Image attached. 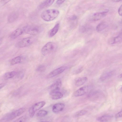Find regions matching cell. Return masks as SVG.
<instances>
[{
  "instance_id": "obj_1",
  "label": "cell",
  "mask_w": 122,
  "mask_h": 122,
  "mask_svg": "<svg viewBox=\"0 0 122 122\" xmlns=\"http://www.w3.org/2000/svg\"><path fill=\"white\" fill-rule=\"evenodd\" d=\"M59 14V11L57 9H48L43 11L41 16V18L44 20L48 22L55 19L58 16Z\"/></svg>"
},
{
  "instance_id": "obj_2",
  "label": "cell",
  "mask_w": 122,
  "mask_h": 122,
  "mask_svg": "<svg viewBox=\"0 0 122 122\" xmlns=\"http://www.w3.org/2000/svg\"><path fill=\"white\" fill-rule=\"evenodd\" d=\"M25 110V107H22L10 112L2 118L0 122H7L21 115Z\"/></svg>"
},
{
  "instance_id": "obj_3",
  "label": "cell",
  "mask_w": 122,
  "mask_h": 122,
  "mask_svg": "<svg viewBox=\"0 0 122 122\" xmlns=\"http://www.w3.org/2000/svg\"><path fill=\"white\" fill-rule=\"evenodd\" d=\"M23 30L26 33L32 35H36L40 33L42 28L39 26L33 25H27L24 27Z\"/></svg>"
},
{
  "instance_id": "obj_4",
  "label": "cell",
  "mask_w": 122,
  "mask_h": 122,
  "mask_svg": "<svg viewBox=\"0 0 122 122\" xmlns=\"http://www.w3.org/2000/svg\"><path fill=\"white\" fill-rule=\"evenodd\" d=\"M56 48V43L52 42H49L42 47L41 52L43 55L45 56L54 51Z\"/></svg>"
},
{
  "instance_id": "obj_5",
  "label": "cell",
  "mask_w": 122,
  "mask_h": 122,
  "mask_svg": "<svg viewBox=\"0 0 122 122\" xmlns=\"http://www.w3.org/2000/svg\"><path fill=\"white\" fill-rule=\"evenodd\" d=\"M34 41V39L32 37L25 38L18 41L16 44V46L18 48L26 47L31 45Z\"/></svg>"
},
{
  "instance_id": "obj_6",
  "label": "cell",
  "mask_w": 122,
  "mask_h": 122,
  "mask_svg": "<svg viewBox=\"0 0 122 122\" xmlns=\"http://www.w3.org/2000/svg\"><path fill=\"white\" fill-rule=\"evenodd\" d=\"M46 102L44 101L39 102L34 104L29 110V113L30 117H33L35 112L43 107L45 104Z\"/></svg>"
},
{
  "instance_id": "obj_7",
  "label": "cell",
  "mask_w": 122,
  "mask_h": 122,
  "mask_svg": "<svg viewBox=\"0 0 122 122\" xmlns=\"http://www.w3.org/2000/svg\"><path fill=\"white\" fill-rule=\"evenodd\" d=\"M65 66H62L56 68L51 71L46 76L48 79L54 77L62 73L66 69Z\"/></svg>"
},
{
  "instance_id": "obj_8",
  "label": "cell",
  "mask_w": 122,
  "mask_h": 122,
  "mask_svg": "<svg viewBox=\"0 0 122 122\" xmlns=\"http://www.w3.org/2000/svg\"><path fill=\"white\" fill-rule=\"evenodd\" d=\"M108 11L107 10L101 12L95 13L93 14L91 17V19L93 21L99 20L105 17Z\"/></svg>"
},
{
  "instance_id": "obj_9",
  "label": "cell",
  "mask_w": 122,
  "mask_h": 122,
  "mask_svg": "<svg viewBox=\"0 0 122 122\" xmlns=\"http://www.w3.org/2000/svg\"><path fill=\"white\" fill-rule=\"evenodd\" d=\"M61 84V80L57 79L50 86L49 88V92L59 91Z\"/></svg>"
},
{
  "instance_id": "obj_10",
  "label": "cell",
  "mask_w": 122,
  "mask_h": 122,
  "mask_svg": "<svg viewBox=\"0 0 122 122\" xmlns=\"http://www.w3.org/2000/svg\"><path fill=\"white\" fill-rule=\"evenodd\" d=\"M90 89V87L89 86H86L82 87L75 92L74 94V96L76 97L83 96L87 93Z\"/></svg>"
},
{
  "instance_id": "obj_11",
  "label": "cell",
  "mask_w": 122,
  "mask_h": 122,
  "mask_svg": "<svg viewBox=\"0 0 122 122\" xmlns=\"http://www.w3.org/2000/svg\"><path fill=\"white\" fill-rule=\"evenodd\" d=\"M24 31L21 29L17 28L14 30L10 34V37L11 39H15L21 35Z\"/></svg>"
},
{
  "instance_id": "obj_12",
  "label": "cell",
  "mask_w": 122,
  "mask_h": 122,
  "mask_svg": "<svg viewBox=\"0 0 122 122\" xmlns=\"http://www.w3.org/2000/svg\"><path fill=\"white\" fill-rule=\"evenodd\" d=\"M65 105L63 103H58L55 104L53 106L52 111L53 112L56 113L62 111L64 109Z\"/></svg>"
},
{
  "instance_id": "obj_13",
  "label": "cell",
  "mask_w": 122,
  "mask_h": 122,
  "mask_svg": "<svg viewBox=\"0 0 122 122\" xmlns=\"http://www.w3.org/2000/svg\"><path fill=\"white\" fill-rule=\"evenodd\" d=\"M49 94L51 98L53 100L60 99L63 96L62 93L60 91L49 92Z\"/></svg>"
},
{
  "instance_id": "obj_14",
  "label": "cell",
  "mask_w": 122,
  "mask_h": 122,
  "mask_svg": "<svg viewBox=\"0 0 122 122\" xmlns=\"http://www.w3.org/2000/svg\"><path fill=\"white\" fill-rule=\"evenodd\" d=\"M54 1V0H44L39 5L38 8L42 9L49 7L53 4Z\"/></svg>"
},
{
  "instance_id": "obj_15",
  "label": "cell",
  "mask_w": 122,
  "mask_h": 122,
  "mask_svg": "<svg viewBox=\"0 0 122 122\" xmlns=\"http://www.w3.org/2000/svg\"><path fill=\"white\" fill-rule=\"evenodd\" d=\"M60 27V24L57 23L55 26L49 31L48 35L49 37L54 36L58 32Z\"/></svg>"
},
{
  "instance_id": "obj_16",
  "label": "cell",
  "mask_w": 122,
  "mask_h": 122,
  "mask_svg": "<svg viewBox=\"0 0 122 122\" xmlns=\"http://www.w3.org/2000/svg\"><path fill=\"white\" fill-rule=\"evenodd\" d=\"M122 41V33L119 35L111 38L109 42L111 44H113Z\"/></svg>"
},
{
  "instance_id": "obj_17",
  "label": "cell",
  "mask_w": 122,
  "mask_h": 122,
  "mask_svg": "<svg viewBox=\"0 0 122 122\" xmlns=\"http://www.w3.org/2000/svg\"><path fill=\"white\" fill-rule=\"evenodd\" d=\"M17 74V72L15 71L8 72L4 74L3 78L5 80H8L13 78Z\"/></svg>"
},
{
  "instance_id": "obj_18",
  "label": "cell",
  "mask_w": 122,
  "mask_h": 122,
  "mask_svg": "<svg viewBox=\"0 0 122 122\" xmlns=\"http://www.w3.org/2000/svg\"><path fill=\"white\" fill-rule=\"evenodd\" d=\"M114 74L113 71H109L103 73L101 76L100 79L101 81H103L111 77Z\"/></svg>"
},
{
  "instance_id": "obj_19",
  "label": "cell",
  "mask_w": 122,
  "mask_h": 122,
  "mask_svg": "<svg viewBox=\"0 0 122 122\" xmlns=\"http://www.w3.org/2000/svg\"><path fill=\"white\" fill-rule=\"evenodd\" d=\"M19 14L17 12H14L12 13L8 17V21L10 23L13 22L17 18Z\"/></svg>"
},
{
  "instance_id": "obj_20",
  "label": "cell",
  "mask_w": 122,
  "mask_h": 122,
  "mask_svg": "<svg viewBox=\"0 0 122 122\" xmlns=\"http://www.w3.org/2000/svg\"><path fill=\"white\" fill-rule=\"evenodd\" d=\"M87 80V77H86L80 78L76 81L75 85L77 86H80L85 83Z\"/></svg>"
},
{
  "instance_id": "obj_21",
  "label": "cell",
  "mask_w": 122,
  "mask_h": 122,
  "mask_svg": "<svg viewBox=\"0 0 122 122\" xmlns=\"http://www.w3.org/2000/svg\"><path fill=\"white\" fill-rule=\"evenodd\" d=\"M112 116L110 115H105L97 118V120L100 122H106L110 120Z\"/></svg>"
},
{
  "instance_id": "obj_22",
  "label": "cell",
  "mask_w": 122,
  "mask_h": 122,
  "mask_svg": "<svg viewBox=\"0 0 122 122\" xmlns=\"http://www.w3.org/2000/svg\"><path fill=\"white\" fill-rule=\"evenodd\" d=\"M107 26V25L106 22L102 21L100 23L97 25L96 27V30L97 31H100L105 29Z\"/></svg>"
},
{
  "instance_id": "obj_23",
  "label": "cell",
  "mask_w": 122,
  "mask_h": 122,
  "mask_svg": "<svg viewBox=\"0 0 122 122\" xmlns=\"http://www.w3.org/2000/svg\"><path fill=\"white\" fill-rule=\"evenodd\" d=\"M22 57L20 56L15 57L12 59L10 61V64L12 65H14L20 63L22 60Z\"/></svg>"
},
{
  "instance_id": "obj_24",
  "label": "cell",
  "mask_w": 122,
  "mask_h": 122,
  "mask_svg": "<svg viewBox=\"0 0 122 122\" xmlns=\"http://www.w3.org/2000/svg\"><path fill=\"white\" fill-rule=\"evenodd\" d=\"M48 112L46 110H41L39 111L37 114V116L38 117H42L46 116L48 114Z\"/></svg>"
},
{
  "instance_id": "obj_25",
  "label": "cell",
  "mask_w": 122,
  "mask_h": 122,
  "mask_svg": "<svg viewBox=\"0 0 122 122\" xmlns=\"http://www.w3.org/2000/svg\"><path fill=\"white\" fill-rule=\"evenodd\" d=\"M87 112V111L85 110H80L76 112L74 114V116L76 117L83 116L86 114Z\"/></svg>"
},
{
  "instance_id": "obj_26",
  "label": "cell",
  "mask_w": 122,
  "mask_h": 122,
  "mask_svg": "<svg viewBox=\"0 0 122 122\" xmlns=\"http://www.w3.org/2000/svg\"><path fill=\"white\" fill-rule=\"evenodd\" d=\"M26 119L25 116H22L17 119L14 122H25Z\"/></svg>"
},
{
  "instance_id": "obj_27",
  "label": "cell",
  "mask_w": 122,
  "mask_h": 122,
  "mask_svg": "<svg viewBox=\"0 0 122 122\" xmlns=\"http://www.w3.org/2000/svg\"><path fill=\"white\" fill-rule=\"evenodd\" d=\"M45 69V66L43 65H40L37 68L36 70L37 71H44Z\"/></svg>"
},
{
  "instance_id": "obj_28",
  "label": "cell",
  "mask_w": 122,
  "mask_h": 122,
  "mask_svg": "<svg viewBox=\"0 0 122 122\" xmlns=\"http://www.w3.org/2000/svg\"><path fill=\"white\" fill-rule=\"evenodd\" d=\"M83 69V68L82 67H80L76 70L75 71V73L76 74H79L82 71Z\"/></svg>"
},
{
  "instance_id": "obj_29",
  "label": "cell",
  "mask_w": 122,
  "mask_h": 122,
  "mask_svg": "<svg viewBox=\"0 0 122 122\" xmlns=\"http://www.w3.org/2000/svg\"><path fill=\"white\" fill-rule=\"evenodd\" d=\"M122 117V110L117 113L115 117L116 118Z\"/></svg>"
},
{
  "instance_id": "obj_30",
  "label": "cell",
  "mask_w": 122,
  "mask_h": 122,
  "mask_svg": "<svg viewBox=\"0 0 122 122\" xmlns=\"http://www.w3.org/2000/svg\"><path fill=\"white\" fill-rule=\"evenodd\" d=\"M77 19V17L75 15H73L71 16L69 18V19L71 21H74Z\"/></svg>"
},
{
  "instance_id": "obj_31",
  "label": "cell",
  "mask_w": 122,
  "mask_h": 122,
  "mask_svg": "<svg viewBox=\"0 0 122 122\" xmlns=\"http://www.w3.org/2000/svg\"><path fill=\"white\" fill-rule=\"evenodd\" d=\"M118 11L119 15L122 16V4L119 7L118 9Z\"/></svg>"
},
{
  "instance_id": "obj_32",
  "label": "cell",
  "mask_w": 122,
  "mask_h": 122,
  "mask_svg": "<svg viewBox=\"0 0 122 122\" xmlns=\"http://www.w3.org/2000/svg\"><path fill=\"white\" fill-rule=\"evenodd\" d=\"M65 1L64 0H58L56 1V3L57 5H60L62 4Z\"/></svg>"
},
{
  "instance_id": "obj_33",
  "label": "cell",
  "mask_w": 122,
  "mask_h": 122,
  "mask_svg": "<svg viewBox=\"0 0 122 122\" xmlns=\"http://www.w3.org/2000/svg\"><path fill=\"white\" fill-rule=\"evenodd\" d=\"M10 0H3L1 1V4H2V5H3L4 4H5L6 3H8L9 1H10Z\"/></svg>"
},
{
  "instance_id": "obj_34",
  "label": "cell",
  "mask_w": 122,
  "mask_h": 122,
  "mask_svg": "<svg viewBox=\"0 0 122 122\" xmlns=\"http://www.w3.org/2000/svg\"><path fill=\"white\" fill-rule=\"evenodd\" d=\"M5 83H1L0 84V89H1L5 86Z\"/></svg>"
},
{
  "instance_id": "obj_35",
  "label": "cell",
  "mask_w": 122,
  "mask_h": 122,
  "mask_svg": "<svg viewBox=\"0 0 122 122\" xmlns=\"http://www.w3.org/2000/svg\"><path fill=\"white\" fill-rule=\"evenodd\" d=\"M118 79L120 81H122V74L119 76L118 77Z\"/></svg>"
},
{
  "instance_id": "obj_36",
  "label": "cell",
  "mask_w": 122,
  "mask_h": 122,
  "mask_svg": "<svg viewBox=\"0 0 122 122\" xmlns=\"http://www.w3.org/2000/svg\"><path fill=\"white\" fill-rule=\"evenodd\" d=\"M113 1H114V2H119L120 1V0H113Z\"/></svg>"
},
{
  "instance_id": "obj_37",
  "label": "cell",
  "mask_w": 122,
  "mask_h": 122,
  "mask_svg": "<svg viewBox=\"0 0 122 122\" xmlns=\"http://www.w3.org/2000/svg\"><path fill=\"white\" fill-rule=\"evenodd\" d=\"M120 91L121 92H122V86L120 88Z\"/></svg>"
},
{
  "instance_id": "obj_38",
  "label": "cell",
  "mask_w": 122,
  "mask_h": 122,
  "mask_svg": "<svg viewBox=\"0 0 122 122\" xmlns=\"http://www.w3.org/2000/svg\"><path fill=\"white\" fill-rule=\"evenodd\" d=\"M39 122H49L48 121H41Z\"/></svg>"
}]
</instances>
